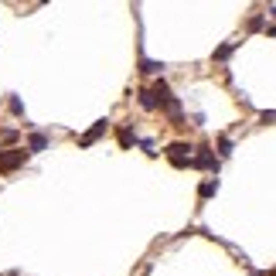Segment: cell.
<instances>
[{"mask_svg":"<svg viewBox=\"0 0 276 276\" xmlns=\"http://www.w3.org/2000/svg\"><path fill=\"white\" fill-rule=\"evenodd\" d=\"M167 157H171L174 167H188V164H191V147H188V143H171V147H167Z\"/></svg>","mask_w":276,"mask_h":276,"instance_id":"1","label":"cell"},{"mask_svg":"<svg viewBox=\"0 0 276 276\" xmlns=\"http://www.w3.org/2000/svg\"><path fill=\"white\" fill-rule=\"evenodd\" d=\"M218 150H222V157H229V154H232V140L222 137V140H218Z\"/></svg>","mask_w":276,"mask_h":276,"instance_id":"7","label":"cell"},{"mask_svg":"<svg viewBox=\"0 0 276 276\" xmlns=\"http://www.w3.org/2000/svg\"><path fill=\"white\" fill-rule=\"evenodd\" d=\"M215 181H205V184H201V198H208V195H215Z\"/></svg>","mask_w":276,"mask_h":276,"instance_id":"9","label":"cell"},{"mask_svg":"<svg viewBox=\"0 0 276 276\" xmlns=\"http://www.w3.org/2000/svg\"><path fill=\"white\" fill-rule=\"evenodd\" d=\"M17 164H24V150H10V154L0 150V171H14Z\"/></svg>","mask_w":276,"mask_h":276,"instance_id":"2","label":"cell"},{"mask_svg":"<svg viewBox=\"0 0 276 276\" xmlns=\"http://www.w3.org/2000/svg\"><path fill=\"white\" fill-rule=\"evenodd\" d=\"M102 133H106V119H99L96 126H92V130H89V133L82 137V147H89V143H96V140L102 137Z\"/></svg>","mask_w":276,"mask_h":276,"instance_id":"3","label":"cell"},{"mask_svg":"<svg viewBox=\"0 0 276 276\" xmlns=\"http://www.w3.org/2000/svg\"><path fill=\"white\" fill-rule=\"evenodd\" d=\"M270 14H273V17H276V7H273V10H270Z\"/></svg>","mask_w":276,"mask_h":276,"instance_id":"11","label":"cell"},{"mask_svg":"<svg viewBox=\"0 0 276 276\" xmlns=\"http://www.w3.org/2000/svg\"><path fill=\"white\" fill-rule=\"evenodd\" d=\"M229 55H232V44H222V48L215 51V58H229Z\"/></svg>","mask_w":276,"mask_h":276,"instance_id":"10","label":"cell"},{"mask_svg":"<svg viewBox=\"0 0 276 276\" xmlns=\"http://www.w3.org/2000/svg\"><path fill=\"white\" fill-rule=\"evenodd\" d=\"M191 164H195V167H218V160L212 157V154H208L205 147H201V154H198V157L191 160Z\"/></svg>","mask_w":276,"mask_h":276,"instance_id":"4","label":"cell"},{"mask_svg":"<svg viewBox=\"0 0 276 276\" xmlns=\"http://www.w3.org/2000/svg\"><path fill=\"white\" fill-rule=\"evenodd\" d=\"M140 106H143V109H157L160 102H157V96H154L150 89H143V92H140Z\"/></svg>","mask_w":276,"mask_h":276,"instance_id":"5","label":"cell"},{"mask_svg":"<svg viewBox=\"0 0 276 276\" xmlns=\"http://www.w3.org/2000/svg\"><path fill=\"white\" fill-rule=\"evenodd\" d=\"M44 147H48V137L44 133H34L31 137V150H44Z\"/></svg>","mask_w":276,"mask_h":276,"instance_id":"6","label":"cell"},{"mask_svg":"<svg viewBox=\"0 0 276 276\" xmlns=\"http://www.w3.org/2000/svg\"><path fill=\"white\" fill-rule=\"evenodd\" d=\"M253 276H263V273H253Z\"/></svg>","mask_w":276,"mask_h":276,"instance_id":"12","label":"cell"},{"mask_svg":"<svg viewBox=\"0 0 276 276\" xmlns=\"http://www.w3.org/2000/svg\"><path fill=\"white\" fill-rule=\"evenodd\" d=\"M160 68H164L160 61H143V72H147V75H157Z\"/></svg>","mask_w":276,"mask_h":276,"instance_id":"8","label":"cell"}]
</instances>
